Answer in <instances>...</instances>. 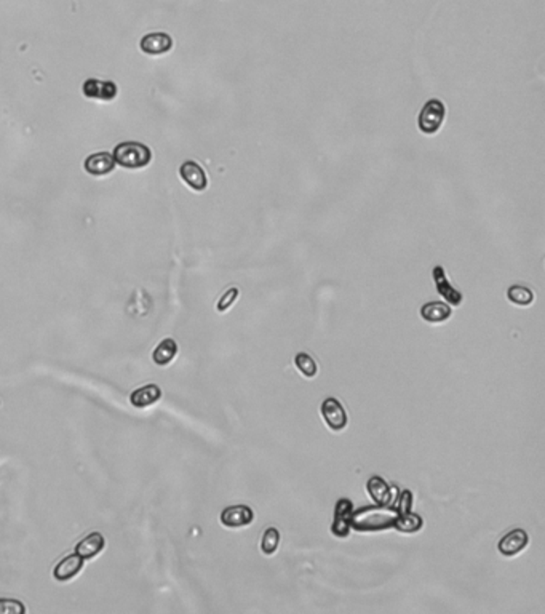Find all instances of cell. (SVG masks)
Here are the masks:
<instances>
[{
  "instance_id": "obj_24",
  "label": "cell",
  "mask_w": 545,
  "mask_h": 614,
  "mask_svg": "<svg viewBox=\"0 0 545 614\" xmlns=\"http://www.w3.org/2000/svg\"><path fill=\"white\" fill-rule=\"evenodd\" d=\"M239 295H240V292H239V288H229L227 292L221 296L219 298V301H218V306H216V309H218V312H226V310H229L231 309L232 306H234V302L239 300Z\"/></svg>"
},
{
  "instance_id": "obj_13",
  "label": "cell",
  "mask_w": 545,
  "mask_h": 614,
  "mask_svg": "<svg viewBox=\"0 0 545 614\" xmlns=\"http://www.w3.org/2000/svg\"><path fill=\"white\" fill-rule=\"evenodd\" d=\"M115 168V160L113 154L109 153H96L87 157L85 160V170L87 173L93 176H106Z\"/></svg>"
},
{
  "instance_id": "obj_4",
  "label": "cell",
  "mask_w": 545,
  "mask_h": 614,
  "mask_svg": "<svg viewBox=\"0 0 545 614\" xmlns=\"http://www.w3.org/2000/svg\"><path fill=\"white\" fill-rule=\"evenodd\" d=\"M321 418H323L325 424L334 432L344 431L347 426V413L343 406V404L338 399L328 397L321 401L320 406Z\"/></svg>"
},
{
  "instance_id": "obj_11",
  "label": "cell",
  "mask_w": 545,
  "mask_h": 614,
  "mask_svg": "<svg viewBox=\"0 0 545 614\" xmlns=\"http://www.w3.org/2000/svg\"><path fill=\"white\" fill-rule=\"evenodd\" d=\"M140 48L142 53L150 56H159L165 55L170 50L173 48V39L165 32H152L141 39Z\"/></svg>"
},
{
  "instance_id": "obj_12",
  "label": "cell",
  "mask_w": 545,
  "mask_h": 614,
  "mask_svg": "<svg viewBox=\"0 0 545 614\" xmlns=\"http://www.w3.org/2000/svg\"><path fill=\"white\" fill-rule=\"evenodd\" d=\"M366 491L370 494V498L374 501V504L378 506H389L393 503V490L387 481L379 477V475H373L366 483Z\"/></svg>"
},
{
  "instance_id": "obj_3",
  "label": "cell",
  "mask_w": 545,
  "mask_h": 614,
  "mask_svg": "<svg viewBox=\"0 0 545 614\" xmlns=\"http://www.w3.org/2000/svg\"><path fill=\"white\" fill-rule=\"evenodd\" d=\"M446 117V108L440 100H429L417 118V127L425 135H435L442 128Z\"/></svg>"
},
{
  "instance_id": "obj_16",
  "label": "cell",
  "mask_w": 545,
  "mask_h": 614,
  "mask_svg": "<svg viewBox=\"0 0 545 614\" xmlns=\"http://www.w3.org/2000/svg\"><path fill=\"white\" fill-rule=\"evenodd\" d=\"M162 399V389L157 384H147L130 395V404L137 409H144L150 405L157 404Z\"/></svg>"
},
{
  "instance_id": "obj_14",
  "label": "cell",
  "mask_w": 545,
  "mask_h": 614,
  "mask_svg": "<svg viewBox=\"0 0 545 614\" xmlns=\"http://www.w3.org/2000/svg\"><path fill=\"white\" fill-rule=\"evenodd\" d=\"M85 560L77 556V553H72V556H68L66 558H63L60 563L55 566L53 570V576L56 580H60V583H66V580L74 579L78 573L82 571Z\"/></svg>"
},
{
  "instance_id": "obj_8",
  "label": "cell",
  "mask_w": 545,
  "mask_h": 614,
  "mask_svg": "<svg viewBox=\"0 0 545 614\" xmlns=\"http://www.w3.org/2000/svg\"><path fill=\"white\" fill-rule=\"evenodd\" d=\"M180 176L190 189L195 190V193H203V190L208 188V178L205 170L194 160H187L181 165Z\"/></svg>"
},
{
  "instance_id": "obj_7",
  "label": "cell",
  "mask_w": 545,
  "mask_h": 614,
  "mask_svg": "<svg viewBox=\"0 0 545 614\" xmlns=\"http://www.w3.org/2000/svg\"><path fill=\"white\" fill-rule=\"evenodd\" d=\"M529 544V536L528 533L521 530V528H515L510 533L505 534L501 538L497 544V551L502 553L504 557H515L518 553L526 549Z\"/></svg>"
},
{
  "instance_id": "obj_5",
  "label": "cell",
  "mask_w": 545,
  "mask_h": 614,
  "mask_svg": "<svg viewBox=\"0 0 545 614\" xmlns=\"http://www.w3.org/2000/svg\"><path fill=\"white\" fill-rule=\"evenodd\" d=\"M352 513H353L352 501L347 498L339 499L336 503V507H334V518L331 525L333 536H336L339 539H344L349 536L352 531V526H351Z\"/></svg>"
},
{
  "instance_id": "obj_6",
  "label": "cell",
  "mask_w": 545,
  "mask_h": 614,
  "mask_svg": "<svg viewBox=\"0 0 545 614\" xmlns=\"http://www.w3.org/2000/svg\"><path fill=\"white\" fill-rule=\"evenodd\" d=\"M432 277H433V282H435L438 295L445 300L446 305H450L451 307H459L462 305L464 296L461 292H459V290H456L455 287L451 285V282L448 280V275H446V270L443 266L433 267Z\"/></svg>"
},
{
  "instance_id": "obj_1",
  "label": "cell",
  "mask_w": 545,
  "mask_h": 614,
  "mask_svg": "<svg viewBox=\"0 0 545 614\" xmlns=\"http://www.w3.org/2000/svg\"><path fill=\"white\" fill-rule=\"evenodd\" d=\"M400 512L395 506H366L362 509L353 511L351 526L352 530L360 533H371V531H384L389 528L395 526Z\"/></svg>"
},
{
  "instance_id": "obj_19",
  "label": "cell",
  "mask_w": 545,
  "mask_h": 614,
  "mask_svg": "<svg viewBox=\"0 0 545 614\" xmlns=\"http://www.w3.org/2000/svg\"><path fill=\"white\" fill-rule=\"evenodd\" d=\"M424 526V520L421 515H417L415 512H406V513H400L398 518L395 521V530L400 533L405 534H412L421 531Z\"/></svg>"
},
{
  "instance_id": "obj_10",
  "label": "cell",
  "mask_w": 545,
  "mask_h": 614,
  "mask_svg": "<svg viewBox=\"0 0 545 614\" xmlns=\"http://www.w3.org/2000/svg\"><path fill=\"white\" fill-rule=\"evenodd\" d=\"M119 88L114 82L109 81H98V78H88L83 83V95L91 100L100 101H113L117 98Z\"/></svg>"
},
{
  "instance_id": "obj_18",
  "label": "cell",
  "mask_w": 545,
  "mask_h": 614,
  "mask_svg": "<svg viewBox=\"0 0 545 614\" xmlns=\"http://www.w3.org/2000/svg\"><path fill=\"white\" fill-rule=\"evenodd\" d=\"M178 354V342L172 338L163 339L159 346L154 349L152 352V360L155 365L165 367L168 363H172Z\"/></svg>"
},
{
  "instance_id": "obj_15",
  "label": "cell",
  "mask_w": 545,
  "mask_h": 614,
  "mask_svg": "<svg viewBox=\"0 0 545 614\" xmlns=\"http://www.w3.org/2000/svg\"><path fill=\"white\" fill-rule=\"evenodd\" d=\"M104 546H106V539H104L101 533H90L88 536H85L81 543L76 546L74 551L77 556H81L83 560H90L100 556L104 551Z\"/></svg>"
},
{
  "instance_id": "obj_22",
  "label": "cell",
  "mask_w": 545,
  "mask_h": 614,
  "mask_svg": "<svg viewBox=\"0 0 545 614\" xmlns=\"http://www.w3.org/2000/svg\"><path fill=\"white\" fill-rule=\"evenodd\" d=\"M279 546H280V531L274 526L267 528L261 538V552L264 553V556H274V553L279 551Z\"/></svg>"
},
{
  "instance_id": "obj_9",
  "label": "cell",
  "mask_w": 545,
  "mask_h": 614,
  "mask_svg": "<svg viewBox=\"0 0 545 614\" xmlns=\"http://www.w3.org/2000/svg\"><path fill=\"white\" fill-rule=\"evenodd\" d=\"M219 518H221V523L226 528H243L253 523L254 512L251 507H248L245 504L231 506V507H226V509L221 512Z\"/></svg>"
},
{
  "instance_id": "obj_20",
  "label": "cell",
  "mask_w": 545,
  "mask_h": 614,
  "mask_svg": "<svg viewBox=\"0 0 545 614\" xmlns=\"http://www.w3.org/2000/svg\"><path fill=\"white\" fill-rule=\"evenodd\" d=\"M507 298L515 306L528 307L534 302V293L529 288L521 285H512L507 292Z\"/></svg>"
},
{
  "instance_id": "obj_2",
  "label": "cell",
  "mask_w": 545,
  "mask_h": 614,
  "mask_svg": "<svg viewBox=\"0 0 545 614\" xmlns=\"http://www.w3.org/2000/svg\"><path fill=\"white\" fill-rule=\"evenodd\" d=\"M113 157L115 163L120 165V167L136 170L147 167L150 160H152V153H150V149L142 143L123 141L117 144Z\"/></svg>"
},
{
  "instance_id": "obj_21",
  "label": "cell",
  "mask_w": 545,
  "mask_h": 614,
  "mask_svg": "<svg viewBox=\"0 0 545 614\" xmlns=\"http://www.w3.org/2000/svg\"><path fill=\"white\" fill-rule=\"evenodd\" d=\"M294 365L299 369V373L306 376V378H315L318 373V365L311 354L307 352H299L294 357Z\"/></svg>"
},
{
  "instance_id": "obj_23",
  "label": "cell",
  "mask_w": 545,
  "mask_h": 614,
  "mask_svg": "<svg viewBox=\"0 0 545 614\" xmlns=\"http://www.w3.org/2000/svg\"><path fill=\"white\" fill-rule=\"evenodd\" d=\"M26 606L19 600L0 598V614H24Z\"/></svg>"
},
{
  "instance_id": "obj_25",
  "label": "cell",
  "mask_w": 545,
  "mask_h": 614,
  "mask_svg": "<svg viewBox=\"0 0 545 614\" xmlns=\"http://www.w3.org/2000/svg\"><path fill=\"white\" fill-rule=\"evenodd\" d=\"M412 503H415V494H412V491L410 490H403L400 493L398 504L395 507L400 513H406L412 511Z\"/></svg>"
},
{
  "instance_id": "obj_17",
  "label": "cell",
  "mask_w": 545,
  "mask_h": 614,
  "mask_svg": "<svg viewBox=\"0 0 545 614\" xmlns=\"http://www.w3.org/2000/svg\"><path fill=\"white\" fill-rule=\"evenodd\" d=\"M452 315V309L443 301L427 302L421 307V317L427 323H443Z\"/></svg>"
}]
</instances>
